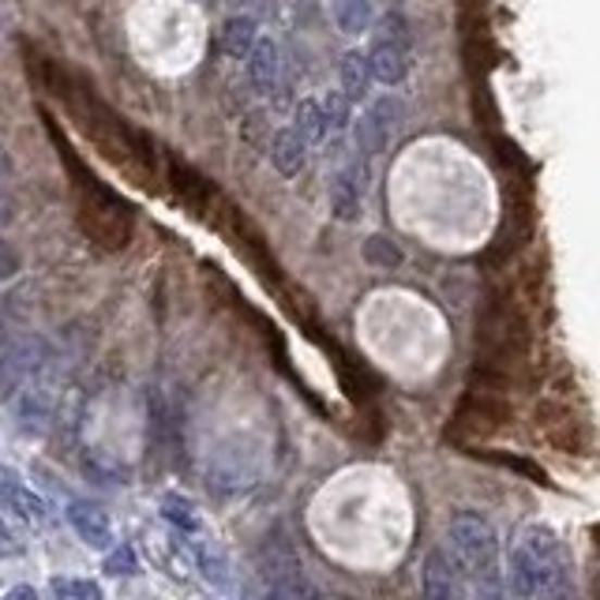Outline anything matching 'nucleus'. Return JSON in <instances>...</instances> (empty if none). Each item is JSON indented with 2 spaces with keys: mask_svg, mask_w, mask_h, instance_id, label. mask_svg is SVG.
<instances>
[{
  "mask_svg": "<svg viewBox=\"0 0 600 600\" xmlns=\"http://www.w3.org/2000/svg\"><path fill=\"white\" fill-rule=\"evenodd\" d=\"M75 214H79V229L102 252H121L128 248L132 229H136V214L116 191H110L102 180L83 177L79 196H75Z\"/></svg>",
  "mask_w": 600,
  "mask_h": 600,
  "instance_id": "obj_1",
  "label": "nucleus"
},
{
  "mask_svg": "<svg viewBox=\"0 0 600 600\" xmlns=\"http://www.w3.org/2000/svg\"><path fill=\"white\" fill-rule=\"evenodd\" d=\"M507 379L499 375V368H477L473 375V387L465 390L462 405H458L454 421H450V436L454 439H488L511 421V405L503 402Z\"/></svg>",
  "mask_w": 600,
  "mask_h": 600,
  "instance_id": "obj_2",
  "label": "nucleus"
},
{
  "mask_svg": "<svg viewBox=\"0 0 600 600\" xmlns=\"http://www.w3.org/2000/svg\"><path fill=\"white\" fill-rule=\"evenodd\" d=\"M447 555L462 571V578H470L473 586H503V578H499V540L480 514H458L447 525Z\"/></svg>",
  "mask_w": 600,
  "mask_h": 600,
  "instance_id": "obj_3",
  "label": "nucleus"
},
{
  "mask_svg": "<svg viewBox=\"0 0 600 600\" xmlns=\"http://www.w3.org/2000/svg\"><path fill=\"white\" fill-rule=\"evenodd\" d=\"M560 571H563L560 540H555L552 529H545V525H529L511 552L507 586H511V593L518 600H533Z\"/></svg>",
  "mask_w": 600,
  "mask_h": 600,
  "instance_id": "obj_4",
  "label": "nucleus"
},
{
  "mask_svg": "<svg viewBox=\"0 0 600 600\" xmlns=\"http://www.w3.org/2000/svg\"><path fill=\"white\" fill-rule=\"evenodd\" d=\"M364 61H368L372 79L383 83V87L405 83V75L413 72V30H410V23H405V15H398V12L383 15Z\"/></svg>",
  "mask_w": 600,
  "mask_h": 600,
  "instance_id": "obj_5",
  "label": "nucleus"
},
{
  "mask_svg": "<svg viewBox=\"0 0 600 600\" xmlns=\"http://www.w3.org/2000/svg\"><path fill=\"white\" fill-rule=\"evenodd\" d=\"M255 586H260L263 600H297L304 589V566H300L293 545L282 533L266 537L255 560Z\"/></svg>",
  "mask_w": 600,
  "mask_h": 600,
  "instance_id": "obj_6",
  "label": "nucleus"
},
{
  "mask_svg": "<svg viewBox=\"0 0 600 600\" xmlns=\"http://www.w3.org/2000/svg\"><path fill=\"white\" fill-rule=\"evenodd\" d=\"M255 473H260V458L245 439H229L214 450L211 465H207V485L218 496H240V491L252 488Z\"/></svg>",
  "mask_w": 600,
  "mask_h": 600,
  "instance_id": "obj_7",
  "label": "nucleus"
},
{
  "mask_svg": "<svg viewBox=\"0 0 600 600\" xmlns=\"http://www.w3.org/2000/svg\"><path fill=\"white\" fill-rule=\"evenodd\" d=\"M46 361H49L46 338L27 335V338L12 341V346L0 353V398H12L15 390L27 387V383L46 368Z\"/></svg>",
  "mask_w": 600,
  "mask_h": 600,
  "instance_id": "obj_8",
  "label": "nucleus"
},
{
  "mask_svg": "<svg viewBox=\"0 0 600 600\" xmlns=\"http://www.w3.org/2000/svg\"><path fill=\"white\" fill-rule=\"evenodd\" d=\"M398 128H402V98H395V95L375 98L368 110H364L361 121H357V128H353L357 150H361L364 158L379 154V150H387V143L395 139Z\"/></svg>",
  "mask_w": 600,
  "mask_h": 600,
  "instance_id": "obj_9",
  "label": "nucleus"
},
{
  "mask_svg": "<svg viewBox=\"0 0 600 600\" xmlns=\"http://www.w3.org/2000/svg\"><path fill=\"white\" fill-rule=\"evenodd\" d=\"M364 196H368V165L357 158L330 180V214L338 222H357L364 211Z\"/></svg>",
  "mask_w": 600,
  "mask_h": 600,
  "instance_id": "obj_10",
  "label": "nucleus"
},
{
  "mask_svg": "<svg viewBox=\"0 0 600 600\" xmlns=\"http://www.w3.org/2000/svg\"><path fill=\"white\" fill-rule=\"evenodd\" d=\"M421 589L424 600H465L462 571L447 555V548H432L421 571Z\"/></svg>",
  "mask_w": 600,
  "mask_h": 600,
  "instance_id": "obj_11",
  "label": "nucleus"
},
{
  "mask_svg": "<svg viewBox=\"0 0 600 600\" xmlns=\"http://www.w3.org/2000/svg\"><path fill=\"white\" fill-rule=\"evenodd\" d=\"M68 525L75 529V537L90 548H113V518L105 507L90 503V499H75L68 507Z\"/></svg>",
  "mask_w": 600,
  "mask_h": 600,
  "instance_id": "obj_12",
  "label": "nucleus"
},
{
  "mask_svg": "<svg viewBox=\"0 0 600 600\" xmlns=\"http://www.w3.org/2000/svg\"><path fill=\"white\" fill-rule=\"evenodd\" d=\"M0 499H4V507L15 518H23L27 525H46V503H41V496L23 485L12 470H0Z\"/></svg>",
  "mask_w": 600,
  "mask_h": 600,
  "instance_id": "obj_13",
  "label": "nucleus"
},
{
  "mask_svg": "<svg viewBox=\"0 0 600 600\" xmlns=\"http://www.w3.org/2000/svg\"><path fill=\"white\" fill-rule=\"evenodd\" d=\"M245 61H248V79H252L255 87L263 90V95L278 90V83H282V53H278V46H274L271 38H255L252 53H248Z\"/></svg>",
  "mask_w": 600,
  "mask_h": 600,
  "instance_id": "obj_14",
  "label": "nucleus"
},
{
  "mask_svg": "<svg viewBox=\"0 0 600 600\" xmlns=\"http://www.w3.org/2000/svg\"><path fill=\"white\" fill-rule=\"evenodd\" d=\"M271 162L282 177H297V173L308 165V143L297 136L293 128H282L271 143Z\"/></svg>",
  "mask_w": 600,
  "mask_h": 600,
  "instance_id": "obj_15",
  "label": "nucleus"
},
{
  "mask_svg": "<svg viewBox=\"0 0 600 600\" xmlns=\"http://www.w3.org/2000/svg\"><path fill=\"white\" fill-rule=\"evenodd\" d=\"M368 87H372L368 61H364L361 49H349V53L341 57V98H346L349 105L364 102V98H368Z\"/></svg>",
  "mask_w": 600,
  "mask_h": 600,
  "instance_id": "obj_16",
  "label": "nucleus"
},
{
  "mask_svg": "<svg viewBox=\"0 0 600 600\" xmlns=\"http://www.w3.org/2000/svg\"><path fill=\"white\" fill-rule=\"evenodd\" d=\"M335 23L341 35H364L375 23V4L372 0H335Z\"/></svg>",
  "mask_w": 600,
  "mask_h": 600,
  "instance_id": "obj_17",
  "label": "nucleus"
},
{
  "mask_svg": "<svg viewBox=\"0 0 600 600\" xmlns=\"http://www.w3.org/2000/svg\"><path fill=\"white\" fill-rule=\"evenodd\" d=\"M255 20H248V15H233V20H225V27H222V49L229 57H248L252 53V46H255Z\"/></svg>",
  "mask_w": 600,
  "mask_h": 600,
  "instance_id": "obj_18",
  "label": "nucleus"
},
{
  "mask_svg": "<svg viewBox=\"0 0 600 600\" xmlns=\"http://www.w3.org/2000/svg\"><path fill=\"white\" fill-rule=\"evenodd\" d=\"M293 132H297L300 139H304L308 147L323 143V139H327V124H323V110H320V102H315V98H304V102L297 105Z\"/></svg>",
  "mask_w": 600,
  "mask_h": 600,
  "instance_id": "obj_19",
  "label": "nucleus"
},
{
  "mask_svg": "<svg viewBox=\"0 0 600 600\" xmlns=\"http://www.w3.org/2000/svg\"><path fill=\"white\" fill-rule=\"evenodd\" d=\"M162 518L170 525H177L180 533H196L203 518H199V507L185 496H165L162 499Z\"/></svg>",
  "mask_w": 600,
  "mask_h": 600,
  "instance_id": "obj_20",
  "label": "nucleus"
},
{
  "mask_svg": "<svg viewBox=\"0 0 600 600\" xmlns=\"http://www.w3.org/2000/svg\"><path fill=\"white\" fill-rule=\"evenodd\" d=\"M49 410H53V398H49V390H23V402H20V410H15V416H20V424L23 428H41L46 424V416Z\"/></svg>",
  "mask_w": 600,
  "mask_h": 600,
  "instance_id": "obj_21",
  "label": "nucleus"
},
{
  "mask_svg": "<svg viewBox=\"0 0 600 600\" xmlns=\"http://www.w3.org/2000/svg\"><path fill=\"white\" fill-rule=\"evenodd\" d=\"M323 110V124H327V136H338V132L349 128V102L341 98V90H330L320 102Z\"/></svg>",
  "mask_w": 600,
  "mask_h": 600,
  "instance_id": "obj_22",
  "label": "nucleus"
},
{
  "mask_svg": "<svg viewBox=\"0 0 600 600\" xmlns=\"http://www.w3.org/2000/svg\"><path fill=\"white\" fill-rule=\"evenodd\" d=\"M53 597L57 600H102V586L90 578H57Z\"/></svg>",
  "mask_w": 600,
  "mask_h": 600,
  "instance_id": "obj_23",
  "label": "nucleus"
},
{
  "mask_svg": "<svg viewBox=\"0 0 600 600\" xmlns=\"http://www.w3.org/2000/svg\"><path fill=\"white\" fill-rule=\"evenodd\" d=\"M364 255H368V263L383 266V271H390V266L402 263V248H398L390 237H368V245H364Z\"/></svg>",
  "mask_w": 600,
  "mask_h": 600,
  "instance_id": "obj_24",
  "label": "nucleus"
},
{
  "mask_svg": "<svg viewBox=\"0 0 600 600\" xmlns=\"http://www.w3.org/2000/svg\"><path fill=\"white\" fill-rule=\"evenodd\" d=\"M20 271H23V255H20V248L8 245V240H0V286H4V282H12Z\"/></svg>",
  "mask_w": 600,
  "mask_h": 600,
  "instance_id": "obj_25",
  "label": "nucleus"
},
{
  "mask_svg": "<svg viewBox=\"0 0 600 600\" xmlns=\"http://www.w3.org/2000/svg\"><path fill=\"white\" fill-rule=\"evenodd\" d=\"M136 571H139V563H136V552H132V548H116L110 560H105V574H124V578H132Z\"/></svg>",
  "mask_w": 600,
  "mask_h": 600,
  "instance_id": "obj_26",
  "label": "nucleus"
},
{
  "mask_svg": "<svg viewBox=\"0 0 600 600\" xmlns=\"http://www.w3.org/2000/svg\"><path fill=\"white\" fill-rule=\"evenodd\" d=\"M537 600H578L574 597V589H571V582H566V571L555 574V578L537 593Z\"/></svg>",
  "mask_w": 600,
  "mask_h": 600,
  "instance_id": "obj_27",
  "label": "nucleus"
},
{
  "mask_svg": "<svg viewBox=\"0 0 600 600\" xmlns=\"http://www.w3.org/2000/svg\"><path fill=\"white\" fill-rule=\"evenodd\" d=\"M4 600H41V597L30 586H15V589H8Z\"/></svg>",
  "mask_w": 600,
  "mask_h": 600,
  "instance_id": "obj_28",
  "label": "nucleus"
},
{
  "mask_svg": "<svg viewBox=\"0 0 600 600\" xmlns=\"http://www.w3.org/2000/svg\"><path fill=\"white\" fill-rule=\"evenodd\" d=\"M12 214H15L12 199H8V196H0V229H4V225L12 222Z\"/></svg>",
  "mask_w": 600,
  "mask_h": 600,
  "instance_id": "obj_29",
  "label": "nucleus"
},
{
  "mask_svg": "<svg viewBox=\"0 0 600 600\" xmlns=\"http://www.w3.org/2000/svg\"><path fill=\"white\" fill-rule=\"evenodd\" d=\"M8 330H12V315H8V308H0V341L8 338Z\"/></svg>",
  "mask_w": 600,
  "mask_h": 600,
  "instance_id": "obj_30",
  "label": "nucleus"
},
{
  "mask_svg": "<svg viewBox=\"0 0 600 600\" xmlns=\"http://www.w3.org/2000/svg\"><path fill=\"white\" fill-rule=\"evenodd\" d=\"M8 173H12V158H8V150L0 147V180H4Z\"/></svg>",
  "mask_w": 600,
  "mask_h": 600,
  "instance_id": "obj_31",
  "label": "nucleus"
}]
</instances>
